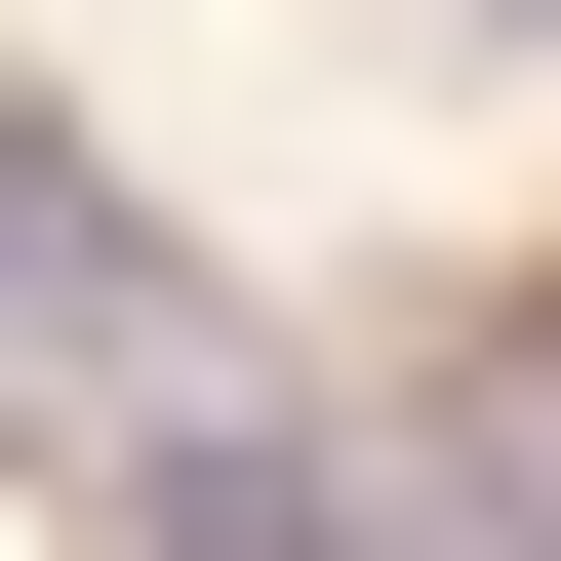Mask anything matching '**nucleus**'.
<instances>
[{
	"label": "nucleus",
	"mask_w": 561,
	"mask_h": 561,
	"mask_svg": "<svg viewBox=\"0 0 561 561\" xmlns=\"http://www.w3.org/2000/svg\"><path fill=\"white\" fill-rule=\"evenodd\" d=\"M121 561H362L280 401H121Z\"/></svg>",
	"instance_id": "nucleus-1"
},
{
	"label": "nucleus",
	"mask_w": 561,
	"mask_h": 561,
	"mask_svg": "<svg viewBox=\"0 0 561 561\" xmlns=\"http://www.w3.org/2000/svg\"><path fill=\"white\" fill-rule=\"evenodd\" d=\"M481 41H561V0H481Z\"/></svg>",
	"instance_id": "nucleus-2"
},
{
	"label": "nucleus",
	"mask_w": 561,
	"mask_h": 561,
	"mask_svg": "<svg viewBox=\"0 0 561 561\" xmlns=\"http://www.w3.org/2000/svg\"><path fill=\"white\" fill-rule=\"evenodd\" d=\"M0 121H41V81H0Z\"/></svg>",
	"instance_id": "nucleus-3"
}]
</instances>
